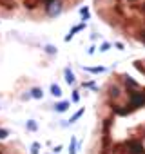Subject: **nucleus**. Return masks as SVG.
<instances>
[{
	"label": "nucleus",
	"mask_w": 145,
	"mask_h": 154,
	"mask_svg": "<svg viewBox=\"0 0 145 154\" xmlns=\"http://www.w3.org/2000/svg\"><path fill=\"white\" fill-rule=\"evenodd\" d=\"M29 96H31V98H35V100H40V98H44V93H42V89H40V87H33Z\"/></svg>",
	"instance_id": "obj_2"
},
{
	"label": "nucleus",
	"mask_w": 145,
	"mask_h": 154,
	"mask_svg": "<svg viewBox=\"0 0 145 154\" xmlns=\"http://www.w3.org/2000/svg\"><path fill=\"white\" fill-rule=\"evenodd\" d=\"M51 94H53L54 98H60V96H62V89H60V85L53 84V85H51Z\"/></svg>",
	"instance_id": "obj_3"
},
{
	"label": "nucleus",
	"mask_w": 145,
	"mask_h": 154,
	"mask_svg": "<svg viewBox=\"0 0 145 154\" xmlns=\"http://www.w3.org/2000/svg\"><path fill=\"white\" fill-rule=\"evenodd\" d=\"M26 127H27L29 131H33V132H35V131L38 129V125H36V122H35V120H29V122L26 123Z\"/></svg>",
	"instance_id": "obj_7"
},
{
	"label": "nucleus",
	"mask_w": 145,
	"mask_h": 154,
	"mask_svg": "<svg viewBox=\"0 0 145 154\" xmlns=\"http://www.w3.org/2000/svg\"><path fill=\"white\" fill-rule=\"evenodd\" d=\"M45 53H49V54H54V53H56V49H54L53 45H45Z\"/></svg>",
	"instance_id": "obj_10"
},
{
	"label": "nucleus",
	"mask_w": 145,
	"mask_h": 154,
	"mask_svg": "<svg viewBox=\"0 0 145 154\" xmlns=\"http://www.w3.org/2000/svg\"><path fill=\"white\" fill-rule=\"evenodd\" d=\"M54 109H56L58 112H65V111L69 109V102H60V103H58Z\"/></svg>",
	"instance_id": "obj_5"
},
{
	"label": "nucleus",
	"mask_w": 145,
	"mask_h": 154,
	"mask_svg": "<svg viewBox=\"0 0 145 154\" xmlns=\"http://www.w3.org/2000/svg\"><path fill=\"white\" fill-rule=\"evenodd\" d=\"M82 114H84V109H80V111H78V112H76V114H75V116H72V118H71V120H69V123H75V122H76V120H78V118H80V116H82Z\"/></svg>",
	"instance_id": "obj_8"
},
{
	"label": "nucleus",
	"mask_w": 145,
	"mask_h": 154,
	"mask_svg": "<svg viewBox=\"0 0 145 154\" xmlns=\"http://www.w3.org/2000/svg\"><path fill=\"white\" fill-rule=\"evenodd\" d=\"M45 13L49 17H58L62 13V2L60 0H51L49 4H45Z\"/></svg>",
	"instance_id": "obj_1"
},
{
	"label": "nucleus",
	"mask_w": 145,
	"mask_h": 154,
	"mask_svg": "<svg viewBox=\"0 0 145 154\" xmlns=\"http://www.w3.org/2000/svg\"><path fill=\"white\" fill-rule=\"evenodd\" d=\"M65 82H67L69 85L75 84V74L71 72V69H65Z\"/></svg>",
	"instance_id": "obj_4"
},
{
	"label": "nucleus",
	"mask_w": 145,
	"mask_h": 154,
	"mask_svg": "<svg viewBox=\"0 0 145 154\" xmlns=\"http://www.w3.org/2000/svg\"><path fill=\"white\" fill-rule=\"evenodd\" d=\"M69 154H76V138L71 140V145H69Z\"/></svg>",
	"instance_id": "obj_6"
},
{
	"label": "nucleus",
	"mask_w": 145,
	"mask_h": 154,
	"mask_svg": "<svg viewBox=\"0 0 145 154\" xmlns=\"http://www.w3.org/2000/svg\"><path fill=\"white\" fill-rule=\"evenodd\" d=\"M78 100H80V96H78V94L75 93V94H72V102H78Z\"/></svg>",
	"instance_id": "obj_11"
},
{
	"label": "nucleus",
	"mask_w": 145,
	"mask_h": 154,
	"mask_svg": "<svg viewBox=\"0 0 145 154\" xmlns=\"http://www.w3.org/2000/svg\"><path fill=\"white\" fill-rule=\"evenodd\" d=\"M109 47H111V44H107V42H105V44H102V45H100V51H102V53H105V51H109Z\"/></svg>",
	"instance_id": "obj_9"
}]
</instances>
